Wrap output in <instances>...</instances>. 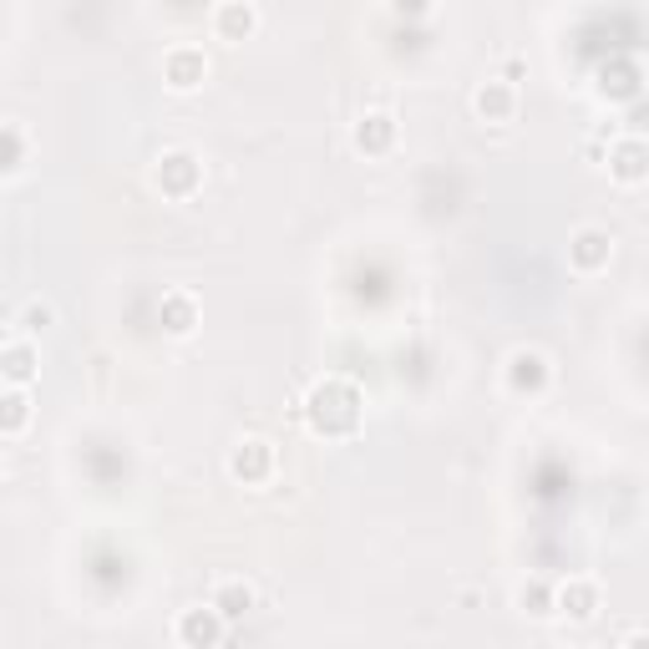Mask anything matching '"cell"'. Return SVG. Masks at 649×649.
<instances>
[{
  "instance_id": "6da1fadb",
  "label": "cell",
  "mask_w": 649,
  "mask_h": 649,
  "mask_svg": "<svg viewBox=\"0 0 649 649\" xmlns=\"http://www.w3.org/2000/svg\"><path fill=\"white\" fill-rule=\"evenodd\" d=\"M305 421L315 436H356L361 432V391L350 381H320L305 401Z\"/></svg>"
},
{
  "instance_id": "7a4b0ae2",
  "label": "cell",
  "mask_w": 649,
  "mask_h": 649,
  "mask_svg": "<svg viewBox=\"0 0 649 649\" xmlns=\"http://www.w3.org/2000/svg\"><path fill=\"white\" fill-rule=\"evenodd\" d=\"M153 183L168 193V198H178V204H183V198H193V193L204 188V163H198L188 147H173V153L157 157Z\"/></svg>"
},
{
  "instance_id": "3957f363",
  "label": "cell",
  "mask_w": 649,
  "mask_h": 649,
  "mask_svg": "<svg viewBox=\"0 0 649 649\" xmlns=\"http://www.w3.org/2000/svg\"><path fill=\"white\" fill-rule=\"evenodd\" d=\"M548 381H554V365L543 350H513L507 356V391L513 396H543Z\"/></svg>"
},
{
  "instance_id": "277c9868",
  "label": "cell",
  "mask_w": 649,
  "mask_h": 649,
  "mask_svg": "<svg viewBox=\"0 0 649 649\" xmlns=\"http://www.w3.org/2000/svg\"><path fill=\"white\" fill-rule=\"evenodd\" d=\"M229 477L244 482V487H259V482L275 477V446L265 442V436H249V442H239L229 452Z\"/></svg>"
},
{
  "instance_id": "5b68a950",
  "label": "cell",
  "mask_w": 649,
  "mask_h": 649,
  "mask_svg": "<svg viewBox=\"0 0 649 649\" xmlns=\"http://www.w3.org/2000/svg\"><path fill=\"white\" fill-rule=\"evenodd\" d=\"M224 629H229V619H224L214 604H193V609L178 614V639H183V649H218Z\"/></svg>"
},
{
  "instance_id": "8992f818",
  "label": "cell",
  "mask_w": 649,
  "mask_h": 649,
  "mask_svg": "<svg viewBox=\"0 0 649 649\" xmlns=\"http://www.w3.org/2000/svg\"><path fill=\"white\" fill-rule=\"evenodd\" d=\"M614 259V239L604 229H578L574 239H568V265H574V275H604Z\"/></svg>"
},
{
  "instance_id": "52a82bcc",
  "label": "cell",
  "mask_w": 649,
  "mask_h": 649,
  "mask_svg": "<svg viewBox=\"0 0 649 649\" xmlns=\"http://www.w3.org/2000/svg\"><path fill=\"white\" fill-rule=\"evenodd\" d=\"M208 76V56L198 47H173L168 56H163V82L173 86V92H198Z\"/></svg>"
},
{
  "instance_id": "ba28073f",
  "label": "cell",
  "mask_w": 649,
  "mask_h": 649,
  "mask_svg": "<svg viewBox=\"0 0 649 649\" xmlns=\"http://www.w3.org/2000/svg\"><path fill=\"white\" fill-rule=\"evenodd\" d=\"M609 178L625 183V188L649 178V143L645 137H619V143L609 147Z\"/></svg>"
},
{
  "instance_id": "9c48e42d",
  "label": "cell",
  "mask_w": 649,
  "mask_h": 649,
  "mask_svg": "<svg viewBox=\"0 0 649 649\" xmlns=\"http://www.w3.org/2000/svg\"><path fill=\"white\" fill-rule=\"evenodd\" d=\"M37 371H41V350L31 346L25 336H11V340H6V350H0V375H6V385L25 391V385L37 381Z\"/></svg>"
},
{
  "instance_id": "30bf717a",
  "label": "cell",
  "mask_w": 649,
  "mask_h": 649,
  "mask_svg": "<svg viewBox=\"0 0 649 649\" xmlns=\"http://www.w3.org/2000/svg\"><path fill=\"white\" fill-rule=\"evenodd\" d=\"M558 614H568L574 625L599 619V584L594 578H568L564 589H558Z\"/></svg>"
},
{
  "instance_id": "8fae6325",
  "label": "cell",
  "mask_w": 649,
  "mask_h": 649,
  "mask_svg": "<svg viewBox=\"0 0 649 649\" xmlns=\"http://www.w3.org/2000/svg\"><path fill=\"white\" fill-rule=\"evenodd\" d=\"M472 107H477L482 122H507L517 112V92L513 82H503V76H493V82H482L477 96H472Z\"/></svg>"
},
{
  "instance_id": "7c38bea8",
  "label": "cell",
  "mask_w": 649,
  "mask_h": 649,
  "mask_svg": "<svg viewBox=\"0 0 649 649\" xmlns=\"http://www.w3.org/2000/svg\"><path fill=\"white\" fill-rule=\"evenodd\" d=\"M157 315H163V330H168V336H193V330H198V300H193L188 289H168L163 305H157Z\"/></svg>"
},
{
  "instance_id": "4fadbf2b",
  "label": "cell",
  "mask_w": 649,
  "mask_h": 649,
  "mask_svg": "<svg viewBox=\"0 0 649 649\" xmlns=\"http://www.w3.org/2000/svg\"><path fill=\"white\" fill-rule=\"evenodd\" d=\"M391 143H396V117H385V112H371V117L356 122V147L371 157L391 153Z\"/></svg>"
},
{
  "instance_id": "5bb4252c",
  "label": "cell",
  "mask_w": 649,
  "mask_h": 649,
  "mask_svg": "<svg viewBox=\"0 0 649 649\" xmlns=\"http://www.w3.org/2000/svg\"><path fill=\"white\" fill-rule=\"evenodd\" d=\"M254 25H259V11H254V6H244V0H229V6H218V11H214V31L224 41L254 37Z\"/></svg>"
},
{
  "instance_id": "9a60e30c",
  "label": "cell",
  "mask_w": 649,
  "mask_h": 649,
  "mask_svg": "<svg viewBox=\"0 0 649 649\" xmlns=\"http://www.w3.org/2000/svg\"><path fill=\"white\" fill-rule=\"evenodd\" d=\"M254 599H259V594H254V584H244V578H224V584L214 589V599H208V604H214V609L234 625V619H244V614L254 609Z\"/></svg>"
},
{
  "instance_id": "2e32d148",
  "label": "cell",
  "mask_w": 649,
  "mask_h": 649,
  "mask_svg": "<svg viewBox=\"0 0 649 649\" xmlns=\"http://www.w3.org/2000/svg\"><path fill=\"white\" fill-rule=\"evenodd\" d=\"M25 426H31V396L25 391H16V385H6V396H0V436H21Z\"/></svg>"
},
{
  "instance_id": "e0dca14e",
  "label": "cell",
  "mask_w": 649,
  "mask_h": 649,
  "mask_svg": "<svg viewBox=\"0 0 649 649\" xmlns=\"http://www.w3.org/2000/svg\"><path fill=\"white\" fill-rule=\"evenodd\" d=\"M517 604H523V614H533V619H548V614H558V589H548L543 578H533V584L517 589Z\"/></svg>"
},
{
  "instance_id": "ac0fdd59",
  "label": "cell",
  "mask_w": 649,
  "mask_h": 649,
  "mask_svg": "<svg viewBox=\"0 0 649 649\" xmlns=\"http://www.w3.org/2000/svg\"><path fill=\"white\" fill-rule=\"evenodd\" d=\"M6 157H0V173H6V178H16V173L25 168V153H31V147H25V127L21 122H6Z\"/></svg>"
},
{
  "instance_id": "d6986e66",
  "label": "cell",
  "mask_w": 649,
  "mask_h": 649,
  "mask_svg": "<svg viewBox=\"0 0 649 649\" xmlns=\"http://www.w3.org/2000/svg\"><path fill=\"white\" fill-rule=\"evenodd\" d=\"M47 324H56V310H51L47 300H31V305H25L21 315H16V330H21L25 340H31V336H41V330H47Z\"/></svg>"
},
{
  "instance_id": "ffe728a7",
  "label": "cell",
  "mask_w": 649,
  "mask_h": 649,
  "mask_svg": "<svg viewBox=\"0 0 649 649\" xmlns=\"http://www.w3.org/2000/svg\"><path fill=\"white\" fill-rule=\"evenodd\" d=\"M629 649H649V635H635L629 639Z\"/></svg>"
}]
</instances>
